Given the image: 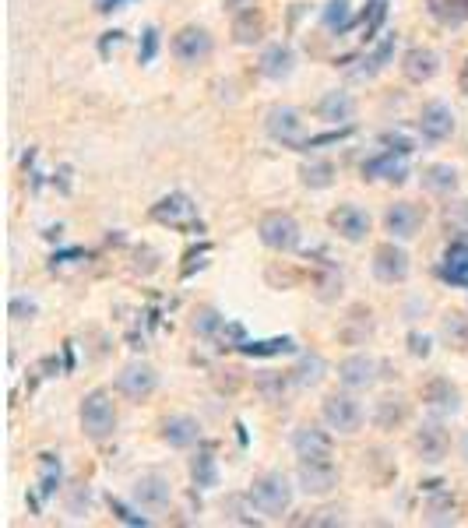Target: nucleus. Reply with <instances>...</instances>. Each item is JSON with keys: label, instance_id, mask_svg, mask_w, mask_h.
<instances>
[{"label": "nucleus", "instance_id": "obj_1", "mask_svg": "<svg viewBox=\"0 0 468 528\" xmlns=\"http://www.w3.org/2000/svg\"><path fill=\"white\" fill-rule=\"evenodd\" d=\"M148 219H152L155 226H166V229H176V233L198 236V240H205V233H208V226H205V219H201L194 198L191 194H183V191L162 194V198L148 208Z\"/></svg>", "mask_w": 468, "mask_h": 528}, {"label": "nucleus", "instance_id": "obj_2", "mask_svg": "<svg viewBox=\"0 0 468 528\" xmlns=\"http://www.w3.org/2000/svg\"><path fill=\"white\" fill-rule=\"evenodd\" d=\"M247 500L254 511L268 514V518H282V514L293 507V486L282 472H264L250 483Z\"/></svg>", "mask_w": 468, "mask_h": 528}, {"label": "nucleus", "instance_id": "obj_3", "mask_svg": "<svg viewBox=\"0 0 468 528\" xmlns=\"http://www.w3.org/2000/svg\"><path fill=\"white\" fill-rule=\"evenodd\" d=\"M78 419H81V430H85L88 440H110L113 430H117V405H113L110 391L106 388L88 391V395L81 398Z\"/></svg>", "mask_w": 468, "mask_h": 528}, {"label": "nucleus", "instance_id": "obj_4", "mask_svg": "<svg viewBox=\"0 0 468 528\" xmlns=\"http://www.w3.org/2000/svg\"><path fill=\"white\" fill-rule=\"evenodd\" d=\"M257 236L268 250L275 254H289V250L300 247V222L293 219L289 212H268L261 222H257Z\"/></svg>", "mask_w": 468, "mask_h": 528}, {"label": "nucleus", "instance_id": "obj_5", "mask_svg": "<svg viewBox=\"0 0 468 528\" xmlns=\"http://www.w3.org/2000/svg\"><path fill=\"white\" fill-rule=\"evenodd\" d=\"M370 268H373V279L384 282V286H398V282H405L412 272L409 254H405V247H398L395 236H391L388 243H377Z\"/></svg>", "mask_w": 468, "mask_h": 528}, {"label": "nucleus", "instance_id": "obj_6", "mask_svg": "<svg viewBox=\"0 0 468 528\" xmlns=\"http://www.w3.org/2000/svg\"><path fill=\"white\" fill-rule=\"evenodd\" d=\"M215 50V39L205 25H183L180 32L173 36V57L187 67H198L212 57Z\"/></svg>", "mask_w": 468, "mask_h": 528}, {"label": "nucleus", "instance_id": "obj_7", "mask_svg": "<svg viewBox=\"0 0 468 528\" xmlns=\"http://www.w3.org/2000/svg\"><path fill=\"white\" fill-rule=\"evenodd\" d=\"M293 451L300 462H328V458H335V440L324 426L303 423L293 433Z\"/></svg>", "mask_w": 468, "mask_h": 528}, {"label": "nucleus", "instance_id": "obj_8", "mask_svg": "<svg viewBox=\"0 0 468 528\" xmlns=\"http://www.w3.org/2000/svg\"><path fill=\"white\" fill-rule=\"evenodd\" d=\"M321 416H324V423H328L331 430L356 433L359 426H363V405H359L352 395H338V391H335V395L324 398Z\"/></svg>", "mask_w": 468, "mask_h": 528}, {"label": "nucleus", "instance_id": "obj_9", "mask_svg": "<svg viewBox=\"0 0 468 528\" xmlns=\"http://www.w3.org/2000/svg\"><path fill=\"white\" fill-rule=\"evenodd\" d=\"M264 131H268V138L278 141V145L296 148L303 141L300 110H293V106H271L268 117H264Z\"/></svg>", "mask_w": 468, "mask_h": 528}, {"label": "nucleus", "instance_id": "obj_10", "mask_svg": "<svg viewBox=\"0 0 468 528\" xmlns=\"http://www.w3.org/2000/svg\"><path fill=\"white\" fill-rule=\"evenodd\" d=\"M454 110L447 103H426L419 110V134H423L426 145H444L454 138Z\"/></svg>", "mask_w": 468, "mask_h": 528}, {"label": "nucleus", "instance_id": "obj_11", "mask_svg": "<svg viewBox=\"0 0 468 528\" xmlns=\"http://www.w3.org/2000/svg\"><path fill=\"white\" fill-rule=\"evenodd\" d=\"M155 388H159V374H155V367H148V363H127L117 374V391L124 398H131V402L152 398Z\"/></svg>", "mask_w": 468, "mask_h": 528}, {"label": "nucleus", "instance_id": "obj_12", "mask_svg": "<svg viewBox=\"0 0 468 528\" xmlns=\"http://www.w3.org/2000/svg\"><path fill=\"white\" fill-rule=\"evenodd\" d=\"M437 279L444 282V286L468 289V236L451 240L444 247V257H440V264H437Z\"/></svg>", "mask_w": 468, "mask_h": 528}, {"label": "nucleus", "instance_id": "obj_13", "mask_svg": "<svg viewBox=\"0 0 468 528\" xmlns=\"http://www.w3.org/2000/svg\"><path fill=\"white\" fill-rule=\"evenodd\" d=\"M409 155L391 152V148H381L377 155L363 162V180H388V184H405L409 180V166H405Z\"/></svg>", "mask_w": 468, "mask_h": 528}, {"label": "nucleus", "instance_id": "obj_14", "mask_svg": "<svg viewBox=\"0 0 468 528\" xmlns=\"http://www.w3.org/2000/svg\"><path fill=\"white\" fill-rule=\"evenodd\" d=\"M296 476H300L303 493H310V497H328L338 486V465L335 458H328V462H300Z\"/></svg>", "mask_w": 468, "mask_h": 528}, {"label": "nucleus", "instance_id": "obj_15", "mask_svg": "<svg viewBox=\"0 0 468 528\" xmlns=\"http://www.w3.org/2000/svg\"><path fill=\"white\" fill-rule=\"evenodd\" d=\"M60 483H64V462H60V455H53V451H43V455H39V490L29 493L32 511L43 514V504L60 490Z\"/></svg>", "mask_w": 468, "mask_h": 528}, {"label": "nucleus", "instance_id": "obj_16", "mask_svg": "<svg viewBox=\"0 0 468 528\" xmlns=\"http://www.w3.org/2000/svg\"><path fill=\"white\" fill-rule=\"evenodd\" d=\"M426 212L412 201H395V205L384 212V229H388L395 240H412V236L423 229Z\"/></svg>", "mask_w": 468, "mask_h": 528}, {"label": "nucleus", "instance_id": "obj_17", "mask_svg": "<svg viewBox=\"0 0 468 528\" xmlns=\"http://www.w3.org/2000/svg\"><path fill=\"white\" fill-rule=\"evenodd\" d=\"M328 222H331V229L349 243H363L366 236H370V212H363L359 205H338L335 212L328 215Z\"/></svg>", "mask_w": 468, "mask_h": 528}, {"label": "nucleus", "instance_id": "obj_18", "mask_svg": "<svg viewBox=\"0 0 468 528\" xmlns=\"http://www.w3.org/2000/svg\"><path fill=\"white\" fill-rule=\"evenodd\" d=\"M377 370H381V363L373 360V356H366V352H352V356H345V360L338 363V381L352 391H363L377 381Z\"/></svg>", "mask_w": 468, "mask_h": 528}, {"label": "nucleus", "instance_id": "obj_19", "mask_svg": "<svg viewBox=\"0 0 468 528\" xmlns=\"http://www.w3.org/2000/svg\"><path fill=\"white\" fill-rule=\"evenodd\" d=\"M402 74L412 85H426L440 74V53L430 50V46H412L402 57Z\"/></svg>", "mask_w": 468, "mask_h": 528}, {"label": "nucleus", "instance_id": "obj_20", "mask_svg": "<svg viewBox=\"0 0 468 528\" xmlns=\"http://www.w3.org/2000/svg\"><path fill=\"white\" fill-rule=\"evenodd\" d=\"M423 405L437 416H458L461 412V391L447 377H430L423 384Z\"/></svg>", "mask_w": 468, "mask_h": 528}, {"label": "nucleus", "instance_id": "obj_21", "mask_svg": "<svg viewBox=\"0 0 468 528\" xmlns=\"http://www.w3.org/2000/svg\"><path fill=\"white\" fill-rule=\"evenodd\" d=\"M412 448L419 451V458L426 465H437L444 462L447 448H451V437H447V430L440 423H423L416 430V437H412Z\"/></svg>", "mask_w": 468, "mask_h": 528}, {"label": "nucleus", "instance_id": "obj_22", "mask_svg": "<svg viewBox=\"0 0 468 528\" xmlns=\"http://www.w3.org/2000/svg\"><path fill=\"white\" fill-rule=\"evenodd\" d=\"M240 356H250V360H275V356H296L300 345H296L293 335H275V338H247L240 342Z\"/></svg>", "mask_w": 468, "mask_h": 528}, {"label": "nucleus", "instance_id": "obj_23", "mask_svg": "<svg viewBox=\"0 0 468 528\" xmlns=\"http://www.w3.org/2000/svg\"><path fill=\"white\" fill-rule=\"evenodd\" d=\"M134 500L141 507H148V511H162L173 500V486H169V479L162 472H148V476H141L134 483Z\"/></svg>", "mask_w": 468, "mask_h": 528}, {"label": "nucleus", "instance_id": "obj_24", "mask_svg": "<svg viewBox=\"0 0 468 528\" xmlns=\"http://www.w3.org/2000/svg\"><path fill=\"white\" fill-rule=\"evenodd\" d=\"M296 67V53L289 43H271L268 50L261 53V60H257V71L264 74L268 81H282L289 78Z\"/></svg>", "mask_w": 468, "mask_h": 528}, {"label": "nucleus", "instance_id": "obj_25", "mask_svg": "<svg viewBox=\"0 0 468 528\" xmlns=\"http://www.w3.org/2000/svg\"><path fill=\"white\" fill-rule=\"evenodd\" d=\"M191 479L198 490L219 486V458H215V440H198V455L191 462Z\"/></svg>", "mask_w": 468, "mask_h": 528}, {"label": "nucleus", "instance_id": "obj_26", "mask_svg": "<svg viewBox=\"0 0 468 528\" xmlns=\"http://www.w3.org/2000/svg\"><path fill=\"white\" fill-rule=\"evenodd\" d=\"M264 29H268V22H264V15L254 4L233 11V39L240 46H257L264 39Z\"/></svg>", "mask_w": 468, "mask_h": 528}, {"label": "nucleus", "instance_id": "obj_27", "mask_svg": "<svg viewBox=\"0 0 468 528\" xmlns=\"http://www.w3.org/2000/svg\"><path fill=\"white\" fill-rule=\"evenodd\" d=\"M317 117L328 120V124H352V117H356V99L349 96V92H338V88H331V92H324L321 99H317Z\"/></svg>", "mask_w": 468, "mask_h": 528}, {"label": "nucleus", "instance_id": "obj_28", "mask_svg": "<svg viewBox=\"0 0 468 528\" xmlns=\"http://www.w3.org/2000/svg\"><path fill=\"white\" fill-rule=\"evenodd\" d=\"M162 440H166L169 448L183 451V448H194L201 440V426L194 416H169L162 423Z\"/></svg>", "mask_w": 468, "mask_h": 528}, {"label": "nucleus", "instance_id": "obj_29", "mask_svg": "<svg viewBox=\"0 0 468 528\" xmlns=\"http://www.w3.org/2000/svg\"><path fill=\"white\" fill-rule=\"evenodd\" d=\"M409 402H405V395H384L377 398V405H373V426L377 430H398V426L409 419Z\"/></svg>", "mask_w": 468, "mask_h": 528}, {"label": "nucleus", "instance_id": "obj_30", "mask_svg": "<svg viewBox=\"0 0 468 528\" xmlns=\"http://www.w3.org/2000/svg\"><path fill=\"white\" fill-rule=\"evenodd\" d=\"M395 50H398V32H384L381 43H373V50L363 57V67H356V78H373V74H381L384 67L395 60Z\"/></svg>", "mask_w": 468, "mask_h": 528}, {"label": "nucleus", "instance_id": "obj_31", "mask_svg": "<svg viewBox=\"0 0 468 528\" xmlns=\"http://www.w3.org/2000/svg\"><path fill=\"white\" fill-rule=\"evenodd\" d=\"M426 15L444 29L468 25V0H426Z\"/></svg>", "mask_w": 468, "mask_h": 528}, {"label": "nucleus", "instance_id": "obj_32", "mask_svg": "<svg viewBox=\"0 0 468 528\" xmlns=\"http://www.w3.org/2000/svg\"><path fill=\"white\" fill-rule=\"evenodd\" d=\"M423 191L440 194V198L454 194L458 191V169L447 166V162H433V166H426L423 169Z\"/></svg>", "mask_w": 468, "mask_h": 528}, {"label": "nucleus", "instance_id": "obj_33", "mask_svg": "<svg viewBox=\"0 0 468 528\" xmlns=\"http://www.w3.org/2000/svg\"><path fill=\"white\" fill-rule=\"evenodd\" d=\"M356 22H359V18L352 15L349 0H328V4L321 8V25L331 32V36H345V32H349Z\"/></svg>", "mask_w": 468, "mask_h": 528}, {"label": "nucleus", "instance_id": "obj_34", "mask_svg": "<svg viewBox=\"0 0 468 528\" xmlns=\"http://www.w3.org/2000/svg\"><path fill=\"white\" fill-rule=\"evenodd\" d=\"M289 374H293L296 388H317L324 381V374H328V363H324L321 352H307V356H300V363Z\"/></svg>", "mask_w": 468, "mask_h": 528}, {"label": "nucleus", "instance_id": "obj_35", "mask_svg": "<svg viewBox=\"0 0 468 528\" xmlns=\"http://www.w3.org/2000/svg\"><path fill=\"white\" fill-rule=\"evenodd\" d=\"M388 0H366L363 15H359V32H363V43L373 46V39H377V32L384 29V22H388Z\"/></svg>", "mask_w": 468, "mask_h": 528}, {"label": "nucleus", "instance_id": "obj_36", "mask_svg": "<svg viewBox=\"0 0 468 528\" xmlns=\"http://www.w3.org/2000/svg\"><path fill=\"white\" fill-rule=\"evenodd\" d=\"M335 166L324 159H314V162H303L300 166V184L310 187V191H328L331 184H335Z\"/></svg>", "mask_w": 468, "mask_h": 528}, {"label": "nucleus", "instance_id": "obj_37", "mask_svg": "<svg viewBox=\"0 0 468 528\" xmlns=\"http://www.w3.org/2000/svg\"><path fill=\"white\" fill-rule=\"evenodd\" d=\"M352 134H356V124H342L335 127V131H324V134H307V138L300 141V145L293 148V152H317V148H331V145H342V141H349Z\"/></svg>", "mask_w": 468, "mask_h": 528}, {"label": "nucleus", "instance_id": "obj_38", "mask_svg": "<svg viewBox=\"0 0 468 528\" xmlns=\"http://www.w3.org/2000/svg\"><path fill=\"white\" fill-rule=\"evenodd\" d=\"M222 328H226V317H222L215 307H201L198 317H194V331H198L201 338H212V342H219Z\"/></svg>", "mask_w": 468, "mask_h": 528}, {"label": "nucleus", "instance_id": "obj_39", "mask_svg": "<svg viewBox=\"0 0 468 528\" xmlns=\"http://www.w3.org/2000/svg\"><path fill=\"white\" fill-rule=\"evenodd\" d=\"M208 257H212V243L208 240H201L198 247H191L187 254H183V268H180V279L187 282V279H194V272H201L208 264Z\"/></svg>", "mask_w": 468, "mask_h": 528}, {"label": "nucleus", "instance_id": "obj_40", "mask_svg": "<svg viewBox=\"0 0 468 528\" xmlns=\"http://www.w3.org/2000/svg\"><path fill=\"white\" fill-rule=\"evenodd\" d=\"M289 384H293V374H261L257 377V391H261L268 402H282Z\"/></svg>", "mask_w": 468, "mask_h": 528}, {"label": "nucleus", "instance_id": "obj_41", "mask_svg": "<svg viewBox=\"0 0 468 528\" xmlns=\"http://www.w3.org/2000/svg\"><path fill=\"white\" fill-rule=\"evenodd\" d=\"M110 511H113V518L124 521V525H131V528H148V525H152V518H148V514L134 511V507L124 504L120 497H110Z\"/></svg>", "mask_w": 468, "mask_h": 528}, {"label": "nucleus", "instance_id": "obj_42", "mask_svg": "<svg viewBox=\"0 0 468 528\" xmlns=\"http://www.w3.org/2000/svg\"><path fill=\"white\" fill-rule=\"evenodd\" d=\"M159 29L155 25H148L145 32H141V43H138V64L141 67H148V64H155V57H159Z\"/></svg>", "mask_w": 468, "mask_h": 528}, {"label": "nucleus", "instance_id": "obj_43", "mask_svg": "<svg viewBox=\"0 0 468 528\" xmlns=\"http://www.w3.org/2000/svg\"><path fill=\"white\" fill-rule=\"evenodd\" d=\"M88 250L81 247H67V250H57V254L50 257V272H60V268H67V264H78V261H88Z\"/></svg>", "mask_w": 468, "mask_h": 528}, {"label": "nucleus", "instance_id": "obj_44", "mask_svg": "<svg viewBox=\"0 0 468 528\" xmlns=\"http://www.w3.org/2000/svg\"><path fill=\"white\" fill-rule=\"evenodd\" d=\"M36 300L32 296H11V303H8V314L15 317V321H32L36 317Z\"/></svg>", "mask_w": 468, "mask_h": 528}, {"label": "nucleus", "instance_id": "obj_45", "mask_svg": "<svg viewBox=\"0 0 468 528\" xmlns=\"http://www.w3.org/2000/svg\"><path fill=\"white\" fill-rule=\"evenodd\" d=\"M405 342H409V352L416 356V360H426V356L433 352V338L423 335V331H409V338H405Z\"/></svg>", "mask_w": 468, "mask_h": 528}, {"label": "nucleus", "instance_id": "obj_46", "mask_svg": "<svg viewBox=\"0 0 468 528\" xmlns=\"http://www.w3.org/2000/svg\"><path fill=\"white\" fill-rule=\"evenodd\" d=\"M381 145H384V148H391V152H402V155H412V152H416L412 138H405L402 131H388V134H381Z\"/></svg>", "mask_w": 468, "mask_h": 528}, {"label": "nucleus", "instance_id": "obj_47", "mask_svg": "<svg viewBox=\"0 0 468 528\" xmlns=\"http://www.w3.org/2000/svg\"><path fill=\"white\" fill-rule=\"evenodd\" d=\"M444 331H447V338H451V342L458 345V349H461V345H468V324L461 321L458 314L447 317V321H444Z\"/></svg>", "mask_w": 468, "mask_h": 528}, {"label": "nucleus", "instance_id": "obj_48", "mask_svg": "<svg viewBox=\"0 0 468 528\" xmlns=\"http://www.w3.org/2000/svg\"><path fill=\"white\" fill-rule=\"evenodd\" d=\"M296 525H345L342 511H314L310 518H296Z\"/></svg>", "mask_w": 468, "mask_h": 528}, {"label": "nucleus", "instance_id": "obj_49", "mask_svg": "<svg viewBox=\"0 0 468 528\" xmlns=\"http://www.w3.org/2000/svg\"><path fill=\"white\" fill-rule=\"evenodd\" d=\"M120 43H124V32H120V29L103 32V39H99V53H103V60L110 57V50H117Z\"/></svg>", "mask_w": 468, "mask_h": 528}, {"label": "nucleus", "instance_id": "obj_50", "mask_svg": "<svg viewBox=\"0 0 468 528\" xmlns=\"http://www.w3.org/2000/svg\"><path fill=\"white\" fill-rule=\"evenodd\" d=\"M131 4H138V0H96V11L99 15H113V11L131 8Z\"/></svg>", "mask_w": 468, "mask_h": 528}, {"label": "nucleus", "instance_id": "obj_51", "mask_svg": "<svg viewBox=\"0 0 468 528\" xmlns=\"http://www.w3.org/2000/svg\"><path fill=\"white\" fill-rule=\"evenodd\" d=\"M64 370L67 374L74 370V342H64Z\"/></svg>", "mask_w": 468, "mask_h": 528}, {"label": "nucleus", "instance_id": "obj_52", "mask_svg": "<svg viewBox=\"0 0 468 528\" xmlns=\"http://www.w3.org/2000/svg\"><path fill=\"white\" fill-rule=\"evenodd\" d=\"M236 437H240V444L247 448V426H243V423H236Z\"/></svg>", "mask_w": 468, "mask_h": 528}, {"label": "nucleus", "instance_id": "obj_53", "mask_svg": "<svg viewBox=\"0 0 468 528\" xmlns=\"http://www.w3.org/2000/svg\"><path fill=\"white\" fill-rule=\"evenodd\" d=\"M226 8L236 11V8H247V0H226Z\"/></svg>", "mask_w": 468, "mask_h": 528}, {"label": "nucleus", "instance_id": "obj_54", "mask_svg": "<svg viewBox=\"0 0 468 528\" xmlns=\"http://www.w3.org/2000/svg\"><path fill=\"white\" fill-rule=\"evenodd\" d=\"M461 88L468 92V57H465V67H461Z\"/></svg>", "mask_w": 468, "mask_h": 528}, {"label": "nucleus", "instance_id": "obj_55", "mask_svg": "<svg viewBox=\"0 0 468 528\" xmlns=\"http://www.w3.org/2000/svg\"><path fill=\"white\" fill-rule=\"evenodd\" d=\"M461 455H465V462H468V430H465V437H461Z\"/></svg>", "mask_w": 468, "mask_h": 528}]
</instances>
